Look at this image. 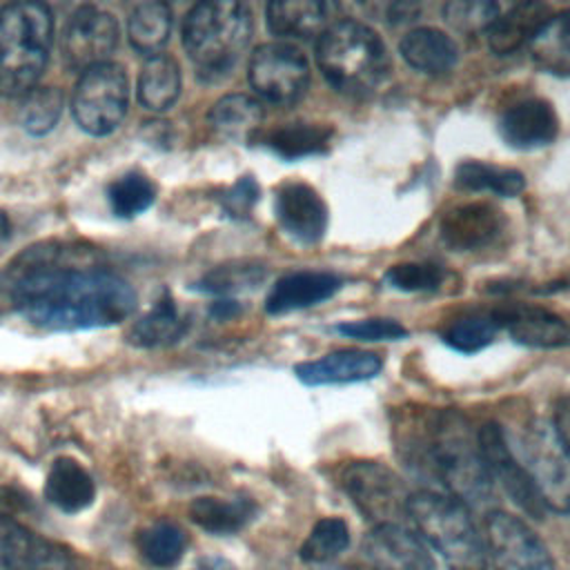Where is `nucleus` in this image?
<instances>
[{
  "mask_svg": "<svg viewBox=\"0 0 570 570\" xmlns=\"http://www.w3.org/2000/svg\"><path fill=\"white\" fill-rule=\"evenodd\" d=\"M399 454L430 474L461 503L483 508L492 501V479L481 459L479 439L456 410H419L399 425Z\"/></svg>",
  "mask_w": 570,
  "mask_h": 570,
  "instance_id": "f03ea898",
  "label": "nucleus"
},
{
  "mask_svg": "<svg viewBox=\"0 0 570 570\" xmlns=\"http://www.w3.org/2000/svg\"><path fill=\"white\" fill-rule=\"evenodd\" d=\"M189 570H236V566L223 557H200Z\"/></svg>",
  "mask_w": 570,
  "mask_h": 570,
  "instance_id": "a18cd8bd",
  "label": "nucleus"
},
{
  "mask_svg": "<svg viewBox=\"0 0 570 570\" xmlns=\"http://www.w3.org/2000/svg\"><path fill=\"white\" fill-rule=\"evenodd\" d=\"M0 561L7 570H80L69 550L0 517Z\"/></svg>",
  "mask_w": 570,
  "mask_h": 570,
  "instance_id": "4468645a",
  "label": "nucleus"
},
{
  "mask_svg": "<svg viewBox=\"0 0 570 570\" xmlns=\"http://www.w3.org/2000/svg\"><path fill=\"white\" fill-rule=\"evenodd\" d=\"M156 198V185L142 171H125L107 187V200L118 218H134L149 209Z\"/></svg>",
  "mask_w": 570,
  "mask_h": 570,
  "instance_id": "f704fd0d",
  "label": "nucleus"
},
{
  "mask_svg": "<svg viewBox=\"0 0 570 570\" xmlns=\"http://www.w3.org/2000/svg\"><path fill=\"white\" fill-rule=\"evenodd\" d=\"M45 497L62 512H80L91 505L96 497V485L89 472L69 456H60L53 461L47 481Z\"/></svg>",
  "mask_w": 570,
  "mask_h": 570,
  "instance_id": "393cba45",
  "label": "nucleus"
},
{
  "mask_svg": "<svg viewBox=\"0 0 570 570\" xmlns=\"http://www.w3.org/2000/svg\"><path fill=\"white\" fill-rule=\"evenodd\" d=\"M316 65L338 94L354 98L374 94L392 67L383 38L350 18L334 20L316 38Z\"/></svg>",
  "mask_w": 570,
  "mask_h": 570,
  "instance_id": "7ed1b4c3",
  "label": "nucleus"
},
{
  "mask_svg": "<svg viewBox=\"0 0 570 570\" xmlns=\"http://www.w3.org/2000/svg\"><path fill=\"white\" fill-rule=\"evenodd\" d=\"M407 517L448 570H485V543L465 503L445 492L419 490L407 499Z\"/></svg>",
  "mask_w": 570,
  "mask_h": 570,
  "instance_id": "423d86ee",
  "label": "nucleus"
},
{
  "mask_svg": "<svg viewBox=\"0 0 570 570\" xmlns=\"http://www.w3.org/2000/svg\"><path fill=\"white\" fill-rule=\"evenodd\" d=\"M318 570H347V568H341V566H323Z\"/></svg>",
  "mask_w": 570,
  "mask_h": 570,
  "instance_id": "de8ad7c7",
  "label": "nucleus"
},
{
  "mask_svg": "<svg viewBox=\"0 0 570 570\" xmlns=\"http://www.w3.org/2000/svg\"><path fill=\"white\" fill-rule=\"evenodd\" d=\"M350 543V528L341 517H323L314 523L301 546V559L307 563H327Z\"/></svg>",
  "mask_w": 570,
  "mask_h": 570,
  "instance_id": "4c0bfd02",
  "label": "nucleus"
},
{
  "mask_svg": "<svg viewBox=\"0 0 570 570\" xmlns=\"http://www.w3.org/2000/svg\"><path fill=\"white\" fill-rule=\"evenodd\" d=\"M499 131L514 149H539L557 138L559 118L548 100L525 98L503 111Z\"/></svg>",
  "mask_w": 570,
  "mask_h": 570,
  "instance_id": "6ab92c4d",
  "label": "nucleus"
},
{
  "mask_svg": "<svg viewBox=\"0 0 570 570\" xmlns=\"http://www.w3.org/2000/svg\"><path fill=\"white\" fill-rule=\"evenodd\" d=\"M129 80L120 65L102 62L80 73L71 94V114L78 127L91 136L111 134L125 118Z\"/></svg>",
  "mask_w": 570,
  "mask_h": 570,
  "instance_id": "6e6552de",
  "label": "nucleus"
},
{
  "mask_svg": "<svg viewBox=\"0 0 570 570\" xmlns=\"http://www.w3.org/2000/svg\"><path fill=\"white\" fill-rule=\"evenodd\" d=\"M501 4L497 2H476V0H461V2H448L443 9L445 22L461 31V33H476L492 24V20L499 16Z\"/></svg>",
  "mask_w": 570,
  "mask_h": 570,
  "instance_id": "a19ab883",
  "label": "nucleus"
},
{
  "mask_svg": "<svg viewBox=\"0 0 570 570\" xmlns=\"http://www.w3.org/2000/svg\"><path fill=\"white\" fill-rule=\"evenodd\" d=\"M499 330L503 327L514 343L528 347L570 345V323L559 314L534 305H505L492 312Z\"/></svg>",
  "mask_w": 570,
  "mask_h": 570,
  "instance_id": "a211bd4d",
  "label": "nucleus"
},
{
  "mask_svg": "<svg viewBox=\"0 0 570 570\" xmlns=\"http://www.w3.org/2000/svg\"><path fill=\"white\" fill-rule=\"evenodd\" d=\"M341 336L356 341H399L407 336V330L394 318H361L350 323H338L334 327Z\"/></svg>",
  "mask_w": 570,
  "mask_h": 570,
  "instance_id": "79ce46f5",
  "label": "nucleus"
},
{
  "mask_svg": "<svg viewBox=\"0 0 570 570\" xmlns=\"http://www.w3.org/2000/svg\"><path fill=\"white\" fill-rule=\"evenodd\" d=\"M454 185L468 191H490L514 198L525 189V178L519 169L501 167L483 160H463L454 169Z\"/></svg>",
  "mask_w": 570,
  "mask_h": 570,
  "instance_id": "2f4dec72",
  "label": "nucleus"
},
{
  "mask_svg": "<svg viewBox=\"0 0 570 570\" xmlns=\"http://www.w3.org/2000/svg\"><path fill=\"white\" fill-rule=\"evenodd\" d=\"M528 47L541 69L570 76V9L550 16Z\"/></svg>",
  "mask_w": 570,
  "mask_h": 570,
  "instance_id": "7c9ffc66",
  "label": "nucleus"
},
{
  "mask_svg": "<svg viewBox=\"0 0 570 570\" xmlns=\"http://www.w3.org/2000/svg\"><path fill=\"white\" fill-rule=\"evenodd\" d=\"M53 42V16L42 2L0 9V94L22 98L38 87Z\"/></svg>",
  "mask_w": 570,
  "mask_h": 570,
  "instance_id": "20e7f679",
  "label": "nucleus"
},
{
  "mask_svg": "<svg viewBox=\"0 0 570 570\" xmlns=\"http://www.w3.org/2000/svg\"><path fill=\"white\" fill-rule=\"evenodd\" d=\"M336 9V4L318 0H278L267 4L265 18L274 36L309 40L318 38L334 22Z\"/></svg>",
  "mask_w": 570,
  "mask_h": 570,
  "instance_id": "4be33fe9",
  "label": "nucleus"
},
{
  "mask_svg": "<svg viewBox=\"0 0 570 570\" xmlns=\"http://www.w3.org/2000/svg\"><path fill=\"white\" fill-rule=\"evenodd\" d=\"M118 20L94 4L78 7L60 36V56L73 71H87L102 62H109L118 45Z\"/></svg>",
  "mask_w": 570,
  "mask_h": 570,
  "instance_id": "9b49d317",
  "label": "nucleus"
},
{
  "mask_svg": "<svg viewBox=\"0 0 570 570\" xmlns=\"http://www.w3.org/2000/svg\"><path fill=\"white\" fill-rule=\"evenodd\" d=\"M341 485L354 508L374 525L399 523L401 514L407 517L410 492L403 481L383 463H347L341 472Z\"/></svg>",
  "mask_w": 570,
  "mask_h": 570,
  "instance_id": "9d476101",
  "label": "nucleus"
},
{
  "mask_svg": "<svg viewBox=\"0 0 570 570\" xmlns=\"http://www.w3.org/2000/svg\"><path fill=\"white\" fill-rule=\"evenodd\" d=\"M476 439H479L481 459L485 463V470L492 483H499L523 514L532 519H546L548 508L543 505L525 468L514 456L505 439V430L499 423H485L476 432Z\"/></svg>",
  "mask_w": 570,
  "mask_h": 570,
  "instance_id": "ddd939ff",
  "label": "nucleus"
},
{
  "mask_svg": "<svg viewBox=\"0 0 570 570\" xmlns=\"http://www.w3.org/2000/svg\"><path fill=\"white\" fill-rule=\"evenodd\" d=\"M267 276V269L261 263L240 261V263H225L207 274H203L196 281V289L214 296H232L240 292L254 289L258 283H263Z\"/></svg>",
  "mask_w": 570,
  "mask_h": 570,
  "instance_id": "72a5a7b5",
  "label": "nucleus"
},
{
  "mask_svg": "<svg viewBox=\"0 0 570 570\" xmlns=\"http://www.w3.org/2000/svg\"><path fill=\"white\" fill-rule=\"evenodd\" d=\"M249 85L267 102L278 107L296 105L309 87V62L289 42H265L249 58Z\"/></svg>",
  "mask_w": 570,
  "mask_h": 570,
  "instance_id": "1a4fd4ad",
  "label": "nucleus"
},
{
  "mask_svg": "<svg viewBox=\"0 0 570 570\" xmlns=\"http://www.w3.org/2000/svg\"><path fill=\"white\" fill-rule=\"evenodd\" d=\"M383 278L399 292H434L443 283L445 269L434 263H399Z\"/></svg>",
  "mask_w": 570,
  "mask_h": 570,
  "instance_id": "ea45409f",
  "label": "nucleus"
},
{
  "mask_svg": "<svg viewBox=\"0 0 570 570\" xmlns=\"http://www.w3.org/2000/svg\"><path fill=\"white\" fill-rule=\"evenodd\" d=\"M372 570H436L421 539L401 523L374 525L363 539Z\"/></svg>",
  "mask_w": 570,
  "mask_h": 570,
  "instance_id": "dca6fc26",
  "label": "nucleus"
},
{
  "mask_svg": "<svg viewBox=\"0 0 570 570\" xmlns=\"http://www.w3.org/2000/svg\"><path fill=\"white\" fill-rule=\"evenodd\" d=\"M550 18V9L543 2H519L510 4L505 11L492 20L485 29L488 45L497 56H508L530 45L541 24Z\"/></svg>",
  "mask_w": 570,
  "mask_h": 570,
  "instance_id": "5701e85b",
  "label": "nucleus"
},
{
  "mask_svg": "<svg viewBox=\"0 0 570 570\" xmlns=\"http://www.w3.org/2000/svg\"><path fill=\"white\" fill-rule=\"evenodd\" d=\"M263 105L247 94H227L209 109L212 129L227 140H249L263 122Z\"/></svg>",
  "mask_w": 570,
  "mask_h": 570,
  "instance_id": "bb28decb",
  "label": "nucleus"
},
{
  "mask_svg": "<svg viewBox=\"0 0 570 570\" xmlns=\"http://www.w3.org/2000/svg\"><path fill=\"white\" fill-rule=\"evenodd\" d=\"M258 194H261V189H258L256 180L252 176H243L220 196V205H223L225 214H229L232 218H243L256 205Z\"/></svg>",
  "mask_w": 570,
  "mask_h": 570,
  "instance_id": "37998d69",
  "label": "nucleus"
},
{
  "mask_svg": "<svg viewBox=\"0 0 570 570\" xmlns=\"http://www.w3.org/2000/svg\"><path fill=\"white\" fill-rule=\"evenodd\" d=\"M236 312H238V303H236V301H229V298L216 301V303L212 305V309H209V314H212L214 318H229V316H234Z\"/></svg>",
  "mask_w": 570,
  "mask_h": 570,
  "instance_id": "49530a36",
  "label": "nucleus"
},
{
  "mask_svg": "<svg viewBox=\"0 0 570 570\" xmlns=\"http://www.w3.org/2000/svg\"><path fill=\"white\" fill-rule=\"evenodd\" d=\"M505 439L534 483L543 505L552 512H570V454L552 421L528 419L512 436L505 434Z\"/></svg>",
  "mask_w": 570,
  "mask_h": 570,
  "instance_id": "0eeeda50",
  "label": "nucleus"
},
{
  "mask_svg": "<svg viewBox=\"0 0 570 570\" xmlns=\"http://www.w3.org/2000/svg\"><path fill=\"white\" fill-rule=\"evenodd\" d=\"M561 443L566 445L568 454H570V396H563L557 407H554V421H552Z\"/></svg>",
  "mask_w": 570,
  "mask_h": 570,
  "instance_id": "c03bdc74",
  "label": "nucleus"
},
{
  "mask_svg": "<svg viewBox=\"0 0 570 570\" xmlns=\"http://www.w3.org/2000/svg\"><path fill=\"white\" fill-rule=\"evenodd\" d=\"M274 212L283 232L303 245H314L325 236L327 205L307 183H283L274 196Z\"/></svg>",
  "mask_w": 570,
  "mask_h": 570,
  "instance_id": "2eb2a0df",
  "label": "nucleus"
},
{
  "mask_svg": "<svg viewBox=\"0 0 570 570\" xmlns=\"http://www.w3.org/2000/svg\"><path fill=\"white\" fill-rule=\"evenodd\" d=\"M332 127L321 122H285L265 136V145L285 160H301L325 154L330 147Z\"/></svg>",
  "mask_w": 570,
  "mask_h": 570,
  "instance_id": "c756f323",
  "label": "nucleus"
},
{
  "mask_svg": "<svg viewBox=\"0 0 570 570\" xmlns=\"http://www.w3.org/2000/svg\"><path fill=\"white\" fill-rule=\"evenodd\" d=\"M399 51L412 69L430 76L448 73L459 60V49L454 40L432 27H419L407 31L399 42Z\"/></svg>",
  "mask_w": 570,
  "mask_h": 570,
  "instance_id": "b1692460",
  "label": "nucleus"
},
{
  "mask_svg": "<svg viewBox=\"0 0 570 570\" xmlns=\"http://www.w3.org/2000/svg\"><path fill=\"white\" fill-rule=\"evenodd\" d=\"M505 229L503 214L490 203H465L443 214L439 234L454 252H474L492 245Z\"/></svg>",
  "mask_w": 570,
  "mask_h": 570,
  "instance_id": "f3484780",
  "label": "nucleus"
},
{
  "mask_svg": "<svg viewBox=\"0 0 570 570\" xmlns=\"http://www.w3.org/2000/svg\"><path fill=\"white\" fill-rule=\"evenodd\" d=\"M254 514L256 503L247 497H198L189 505L191 521L212 534H234L245 528Z\"/></svg>",
  "mask_w": 570,
  "mask_h": 570,
  "instance_id": "c85d7f7f",
  "label": "nucleus"
},
{
  "mask_svg": "<svg viewBox=\"0 0 570 570\" xmlns=\"http://www.w3.org/2000/svg\"><path fill=\"white\" fill-rule=\"evenodd\" d=\"M252 11L243 2H198L183 20V47L203 76L227 73L252 40Z\"/></svg>",
  "mask_w": 570,
  "mask_h": 570,
  "instance_id": "39448f33",
  "label": "nucleus"
},
{
  "mask_svg": "<svg viewBox=\"0 0 570 570\" xmlns=\"http://www.w3.org/2000/svg\"><path fill=\"white\" fill-rule=\"evenodd\" d=\"M485 557L494 570H554L541 539L525 521L494 510L485 519Z\"/></svg>",
  "mask_w": 570,
  "mask_h": 570,
  "instance_id": "f8f14e48",
  "label": "nucleus"
},
{
  "mask_svg": "<svg viewBox=\"0 0 570 570\" xmlns=\"http://www.w3.org/2000/svg\"><path fill=\"white\" fill-rule=\"evenodd\" d=\"M65 96L58 87H36L27 96H22L20 105V125L31 136H45L49 134L62 114Z\"/></svg>",
  "mask_w": 570,
  "mask_h": 570,
  "instance_id": "c9c22d12",
  "label": "nucleus"
},
{
  "mask_svg": "<svg viewBox=\"0 0 570 570\" xmlns=\"http://www.w3.org/2000/svg\"><path fill=\"white\" fill-rule=\"evenodd\" d=\"M180 94V67L167 53H156L145 60L138 73V100L149 111L169 109Z\"/></svg>",
  "mask_w": 570,
  "mask_h": 570,
  "instance_id": "cd10ccee",
  "label": "nucleus"
},
{
  "mask_svg": "<svg viewBox=\"0 0 570 570\" xmlns=\"http://www.w3.org/2000/svg\"><path fill=\"white\" fill-rule=\"evenodd\" d=\"M497 332H499V325H497L492 312H474V314L456 318L443 332V341L461 354H474V352L488 347L494 341Z\"/></svg>",
  "mask_w": 570,
  "mask_h": 570,
  "instance_id": "58836bf2",
  "label": "nucleus"
},
{
  "mask_svg": "<svg viewBox=\"0 0 570 570\" xmlns=\"http://www.w3.org/2000/svg\"><path fill=\"white\" fill-rule=\"evenodd\" d=\"M11 301L31 325L56 332L118 325L136 309V292L125 278L69 263L20 272Z\"/></svg>",
  "mask_w": 570,
  "mask_h": 570,
  "instance_id": "f257e3e1",
  "label": "nucleus"
},
{
  "mask_svg": "<svg viewBox=\"0 0 570 570\" xmlns=\"http://www.w3.org/2000/svg\"><path fill=\"white\" fill-rule=\"evenodd\" d=\"M343 287V278L323 269H296L283 274L265 298L267 314H287L332 298Z\"/></svg>",
  "mask_w": 570,
  "mask_h": 570,
  "instance_id": "aec40b11",
  "label": "nucleus"
},
{
  "mask_svg": "<svg viewBox=\"0 0 570 570\" xmlns=\"http://www.w3.org/2000/svg\"><path fill=\"white\" fill-rule=\"evenodd\" d=\"M185 332V318L176 301L165 292L154 305L129 327L127 341L136 347H163L178 341Z\"/></svg>",
  "mask_w": 570,
  "mask_h": 570,
  "instance_id": "a878e982",
  "label": "nucleus"
},
{
  "mask_svg": "<svg viewBox=\"0 0 570 570\" xmlns=\"http://www.w3.org/2000/svg\"><path fill=\"white\" fill-rule=\"evenodd\" d=\"M187 548V537L185 532L169 523V521H158L140 530L138 534V550L145 557L147 563L156 568H169L178 563Z\"/></svg>",
  "mask_w": 570,
  "mask_h": 570,
  "instance_id": "e433bc0d",
  "label": "nucleus"
},
{
  "mask_svg": "<svg viewBox=\"0 0 570 570\" xmlns=\"http://www.w3.org/2000/svg\"><path fill=\"white\" fill-rule=\"evenodd\" d=\"M383 367V358L365 350H334L316 361H305L294 367V374L305 385H338L374 379Z\"/></svg>",
  "mask_w": 570,
  "mask_h": 570,
  "instance_id": "412c9836",
  "label": "nucleus"
},
{
  "mask_svg": "<svg viewBox=\"0 0 570 570\" xmlns=\"http://www.w3.org/2000/svg\"><path fill=\"white\" fill-rule=\"evenodd\" d=\"M171 33V11L163 2H142L127 18V38L140 53H163Z\"/></svg>",
  "mask_w": 570,
  "mask_h": 570,
  "instance_id": "473e14b6",
  "label": "nucleus"
}]
</instances>
